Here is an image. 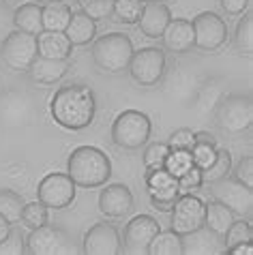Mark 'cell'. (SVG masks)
Instances as JSON below:
<instances>
[{
	"label": "cell",
	"instance_id": "1",
	"mask_svg": "<svg viewBox=\"0 0 253 255\" xmlns=\"http://www.w3.org/2000/svg\"><path fill=\"white\" fill-rule=\"evenodd\" d=\"M50 114L60 129L84 131L97 116V97L88 84H65L54 93L50 101Z\"/></svg>",
	"mask_w": 253,
	"mask_h": 255
},
{
	"label": "cell",
	"instance_id": "2",
	"mask_svg": "<svg viewBox=\"0 0 253 255\" xmlns=\"http://www.w3.org/2000/svg\"><path fill=\"white\" fill-rule=\"evenodd\" d=\"M67 174L82 189H97L112 178V161L97 146H77L67 159Z\"/></svg>",
	"mask_w": 253,
	"mask_h": 255
},
{
	"label": "cell",
	"instance_id": "3",
	"mask_svg": "<svg viewBox=\"0 0 253 255\" xmlns=\"http://www.w3.org/2000/svg\"><path fill=\"white\" fill-rule=\"evenodd\" d=\"M135 47L129 34L125 32H108L103 37L95 39L90 45V58L95 67L103 73H123L129 67V60Z\"/></svg>",
	"mask_w": 253,
	"mask_h": 255
},
{
	"label": "cell",
	"instance_id": "4",
	"mask_svg": "<svg viewBox=\"0 0 253 255\" xmlns=\"http://www.w3.org/2000/svg\"><path fill=\"white\" fill-rule=\"evenodd\" d=\"M215 125L232 137L245 135L253 125V101L249 93H226L213 112Z\"/></svg>",
	"mask_w": 253,
	"mask_h": 255
},
{
	"label": "cell",
	"instance_id": "5",
	"mask_svg": "<svg viewBox=\"0 0 253 255\" xmlns=\"http://www.w3.org/2000/svg\"><path fill=\"white\" fill-rule=\"evenodd\" d=\"M150 133H152V123L144 112L125 110L112 123L110 137L123 150H139L150 141Z\"/></svg>",
	"mask_w": 253,
	"mask_h": 255
},
{
	"label": "cell",
	"instance_id": "6",
	"mask_svg": "<svg viewBox=\"0 0 253 255\" xmlns=\"http://www.w3.org/2000/svg\"><path fill=\"white\" fill-rule=\"evenodd\" d=\"M204 80H206V73H204L202 69L193 67V65L176 62L174 67L165 69L159 86H161V93L167 99H172V101H176V103L191 105L193 97L200 90Z\"/></svg>",
	"mask_w": 253,
	"mask_h": 255
},
{
	"label": "cell",
	"instance_id": "7",
	"mask_svg": "<svg viewBox=\"0 0 253 255\" xmlns=\"http://www.w3.org/2000/svg\"><path fill=\"white\" fill-rule=\"evenodd\" d=\"M26 253L30 255H73L80 247L65 228L56 223H45L30 230L26 236Z\"/></svg>",
	"mask_w": 253,
	"mask_h": 255
},
{
	"label": "cell",
	"instance_id": "8",
	"mask_svg": "<svg viewBox=\"0 0 253 255\" xmlns=\"http://www.w3.org/2000/svg\"><path fill=\"white\" fill-rule=\"evenodd\" d=\"M165 69H167V52L157 45L135 49L129 60V67H126L131 80L144 88L159 86Z\"/></svg>",
	"mask_w": 253,
	"mask_h": 255
},
{
	"label": "cell",
	"instance_id": "9",
	"mask_svg": "<svg viewBox=\"0 0 253 255\" xmlns=\"http://www.w3.org/2000/svg\"><path fill=\"white\" fill-rule=\"evenodd\" d=\"M37 103L32 95L22 88L0 90V127L4 129H24L34 120Z\"/></svg>",
	"mask_w": 253,
	"mask_h": 255
},
{
	"label": "cell",
	"instance_id": "10",
	"mask_svg": "<svg viewBox=\"0 0 253 255\" xmlns=\"http://www.w3.org/2000/svg\"><path fill=\"white\" fill-rule=\"evenodd\" d=\"M37 56H39L37 34H30L15 28L0 43V60H2V65L11 71H17V73H26Z\"/></svg>",
	"mask_w": 253,
	"mask_h": 255
},
{
	"label": "cell",
	"instance_id": "11",
	"mask_svg": "<svg viewBox=\"0 0 253 255\" xmlns=\"http://www.w3.org/2000/svg\"><path fill=\"white\" fill-rule=\"evenodd\" d=\"M208 191L213 195V200L221 202L223 206H228L236 217L249 219L253 212V191L249 185H245L232 174L223 176V178L215 180L208 185Z\"/></svg>",
	"mask_w": 253,
	"mask_h": 255
},
{
	"label": "cell",
	"instance_id": "12",
	"mask_svg": "<svg viewBox=\"0 0 253 255\" xmlns=\"http://www.w3.org/2000/svg\"><path fill=\"white\" fill-rule=\"evenodd\" d=\"M193 26V47L200 52H217L228 43V24L215 11H202L191 19Z\"/></svg>",
	"mask_w": 253,
	"mask_h": 255
},
{
	"label": "cell",
	"instance_id": "13",
	"mask_svg": "<svg viewBox=\"0 0 253 255\" xmlns=\"http://www.w3.org/2000/svg\"><path fill=\"white\" fill-rule=\"evenodd\" d=\"M161 232V225L150 215H139L126 221L123 230V253L129 255H146L152 238Z\"/></svg>",
	"mask_w": 253,
	"mask_h": 255
},
{
	"label": "cell",
	"instance_id": "14",
	"mask_svg": "<svg viewBox=\"0 0 253 255\" xmlns=\"http://www.w3.org/2000/svg\"><path fill=\"white\" fill-rule=\"evenodd\" d=\"M37 200L50 210H62L71 206L75 200V182L69 178V174L62 172L47 174L37 187Z\"/></svg>",
	"mask_w": 253,
	"mask_h": 255
},
{
	"label": "cell",
	"instance_id": "15",
	"mask_svg": "<svg viewBox=\"0 0 253 255\" xmlns=\"http://www.w3.org/2000/svg\"><path fill=\"white\" fill-rule=\"evenodd\" d=\"M204 225V200L193 193H182L170 208V230L187 234Z\"/></svg>",
	"mask_w": 253,
	"mask_h": 255
},
{
	"label": "cell",
	"instance_id": "16",
	"mask_svg": "<svg viewBox=\"0 0 253 255\" xmlns=\"http://www.w3.org/2000/svg\"><path fill=\"white\" fill-rule=\"evenodd\" d=\"M82 253L86 255H121L123 253V238L116 225L112 223H95L84 234Z\"/></svg>",
	"mask_w": 253,
	"mask_h": 255
},
{
	"label": "cell",
	"instance_id": "17",
	"mask_svg": "<svg viewBox=\"0 0 253 255\" xmlns=\"http://www.w3.org/2000/svg\"><path fill=\"white\" fill-rule=\"evenodd\" d=\"M135 200H133L131 189L123 185V182H112L105 185L99 193V210L101 215L110 219H125L133 212Z\"/></svg>",
	"mask_w": 253,
	"mask_h": 255
},
{
	"label": "cell",
	"instance_id": "18",
	"mask_svg": "<svg viewBox=\"0 0 253 255\" xmlns=\"http://www.w3.org/2000/svg\"><path fill=\"white\" fill-rule=\"evenodd\" d=\"M223 251V236L208 230L206 225L180 234V255H219Z\"/></svg>",
	"mask_w": 253,
	"mask_h": 255
},
{
	"label": "cell",
	"instance_id": "19",
	"mask_svg": "<svg viewBox=\"0 0 253 255\" xmlns=\"http://www.w3.org/2000/svg\"><path fill=\"white\" fill-rule=\"evenodd\" d=\"M69 71H71V58H43V56H37L26 73L39 86H54V84L65 80Z\"/></svg>",
	"mask_w": 253,
	"mask_h": 255
},
{
	"label": "cell",
	"instance_id": "20",
	"mask_svg": "<svg viewBox=\"0 0 253 255\" xmlns=\"http://www.w3.org/2000/svg\"><path fill=\"white\" fill-rule=\"evenodd\" d=\"M161 45L170 54H187L193 49V26L187 17H172L161 34Z\"/></svg>",
	"mask_w": 253,
	"mask_h": 255
},
{
	"label": "cell",
	"instance_id": "21",
	"mask_svg": "<svg viewBox=\"0 0 253 255\" xmlns=\"http://www.w3.org/2000/svg\"><path fill=\"white\" fill-rule=\"evenodd\" d=\"M172 19V11L165 2H144V9L139 13V19H137V26H139V32L148 39H161L165 26L170 24Z\"/></svg>",
	"mask_w": 253,
	"mask_h": 255
},
{
	"label": "cell",
	"instance_id": "22",
	"mask_svg": "<svg viewBox=\"0 0 253 255\" xmlns=\"http://www.w3.org/2000/svg\"><path fill=\"white\" fill-rule=\"evenodd\" d=\"M226 95V84L221 82V77H213V80H204V84L200 86V90L195 93L193 101H191V108L195 110V114L200 118H206V116H213L215 108L219 105V101Z\"/></svg>",
	"mask_w": 253,
	"mask_h": 255
},
{
	"label": "cell",
	"instance_id": "23",
	"mask_svg": "<svg viewBox=\"0 0 253 255\" xmlns=\"http://www.w3.org/2000/svg\"><path fill=\"white\" fill-rule=\"evenodd\" d=\"M65 37L71 41L73 47L90 45L97 37V22L84 11H71V19L65 28Z\"/></svg>",
	"mask_w": 253,
	"mask_h": 255
},
{
	"label": "cell",
	"instance_id": "24",
	"mask_svg": "<svg viewBox=\"0 0 253 255\" xmlns=\"http://www.w3.org/2000/svg\"><path fill=\"white\" fill-rule=\"evenodd\" d=\"M73 49L75 47L65 37V32L41 30L37 34V52L43 58H71Z\"/></svg>",
	"mask_w": 253,
	"mask_h": 255
},
{
	"label": "cell",
	"instance_id": "25",
	"mask_svg": "<svg viewBox=\"0 0 253 255\" xmlns=\"http://www.w3.org/2000/svg\"><path fill=\"white\" fill-rule=\"evenodd\" d=\"M234 219L238 217L228 206H223L221 202H217V200L204 202V225L208 230H213L215 234L223 236L230 230V225L234 223Z\"/></svg>",
	"mask_w": 253,
	"mask_h": 255
},
{
	"label": "cell",
	"instance_id": "26",
	"mask_svg": "<svg viewBox=\"0 0 253 255\" xmlns=\"http://www.w3.org/2000/svg\"><path fill=\"white\" fill-rule=\"evenodd\" d=\"M13 26L17 30L39 34L43 30V22H41V4L34 0H26V2L17 4L13 11Z\"/></svg>",
	"mask_w": 253,
	"mask_h": 255
},
{
	"label": "cell",
	"instance_id": "27",
	"mask_svg": "<svg viewBox=\"0 0 253 255\" xmlns=\"http://www.w3.org/2000/svg\"><path fill=\"white\" fill-rule=\"evenodd\" d=\"M71 19V6L67 2H47L41 6V22L43 30L50 32H65V28Z\"/></svg>",
	"mask_w": 253,
	"mask_h": 255
},
{
	"label": "cell",
	"instance_id": "28",
	"mask_svg": "<svg viewBox=\"0 0 253 255\" xmlns=\"http://www.w3.org/2000/svg\"><path fill=\"white\" fill-rule=\"evenodd\" d=\"M234 49L238 54L251 56L253 52V13L245 11L234 30Z\"/></svg>",
	"mask_w": 253,
	"mask_h": 255
},
{
	"label": "cell",
	"instance_id": "29",
	"mask_svg": "<svg viewBox=\"0 0 253 255\" xmlns=\"http://www.w3.org/2000/svg\"><path fill=\"white\" fill-rule=\"evenodd\" d=\"M24 208V197L13 189H0V217H4L11 225L19 223V215Z\"/></svg>",
	"mask_w": 253,
	"mask_h": 255
},
{
	"label": "cell",
	"instance_id": "30",
	"mask_svg": "<svg viewBox=\"0 0 253 255\" xmlns=\"http://www.w3.org/2000/svg\"><path fill=\"white\" fill-rule=\"evenodd\" d=\"M232 154L230 150H226V148H217V157L215 161L210 163V165L206 169H202V182L204 185H210V182L219 180L223 178V176H228L232 172Z\"/></svg>",
	"mask_w": 253,
	"mask_h": 255
},
{
	"label": "cell",
	"instance_id": "31",
	"mask_svg": "<svg viewBox=\"0 0 253 255\" xmlns=\"http://www.w3.org/2000/svg\"><path fill=\"white\" fill-rule=\"evenodd\" d=\"M148 255H180V234H176L174 230H161L152 238Z\"/></svg>",
	"mask_w": 253,
	"mask_h": 255
},
{
	"label": "cell",
	"instance_id": "32",
	"mask_svg": "<svg viewBox=\"0 0 253 255\" xmlns=\"http://www.w3.org/2000/svg\"><path fill=\"white\" fill-rule=\"evenodd\" d=\"M19 221H22V225H26L28 230L45 225V223H50V208H47L45 204H41L39 200L37 202H24Z\"/></svg>",
	"mask_w": 253,
	"mask_h": 255
},
{
	"label": "cell",
	"instance_id": "33",
	"mask_svg": "<svg viewBox=\"0 0 253 255\" xmlns=\"http://www.w3.org/2000/svg\"><path fill=\"white\" fill-rule=\"evenodd\" d=\"M142 9H144L142 0H114L112 17L121 24H137Z\"/></svg>",
	"mask_w": 253,
	"mask_h": 255
},
{
	"label": "cell",
	"instance_id": "34",
	"mask_svg": "<svg viewBox=\"0 0 253 255\" xmlns=\"http://www.w3.org/2000/svg\"><path fill=\"white\" fill-rule=\"evenodd\" d=\"M167 154H170V146H167V141H150V144H146L144 154H142L146 172H152V169L163 167Z\"/></svg>",
	"mask_w": 253,
	"mask_h": 255
},
{
	"label": "cell",
	"instance_id": "35",
	"mask_svg": "<svg viewBox=\"0 0 253 255\" xmlns=\"http://www.w3.org/2000/svg\"><path fill=\"white\" fill-rule=\"evenodd\" d=\"M253 240V228H251V221L249 219H234V223L230 225V230L223 234V245L226 249L236 243H251Z\"/></svg>",
	"mask_w": 253,
	"mask_h": 255
},
{
	"label": "cell",
	"instance_id": "36",
	"mask_svg": "<svg viewBox=\"0 0 253 255\" xmlns=\"http://www.w3.org/2000/svg\"><path fill=\"white\" fill-rule=\"evenodd\" d=\"M26 253V236L19 223L11 225V232L4 240H0V255H24Z\"/></svg>",
	"mask_w": 253,
	"mask_h": 255
},
{
	"label": "cell",
	"instance_id": "37",
	"mask_svg": "<svg viewBox=\"0 0 253 255\" xmlns=\"http://www.w3.org/2000/svg\"><path fill=\"white\" fill-rule=\"evenodd\" d=\"M191 165H193L191 150H172V148H170V154H167V159L163 163V167L174 176V178H180Z\"/></svg>",
	"mask_w": 253,
	"mask_h": 255
},
{
	"label": "cell",
	"instance_id": "38",
	"mask_svg": "<svg viewBox=\"0 0 253 255\" xmlns=\"http://www.w3.org/2000/svg\"><path fill=\"white\" fill-rule=\"evenodd\" d=\"M178 185V178L167 172L165 167H159V169H152V172H146V189L150 191H161V189H170V187H176Z\"/></svg>",
	"mask_w": 253,
	"mask_h": 255
},
{
	"label": "cell",
	"instance_id": "39",
	"mask_svg": "<svg viewBox=\"0 0 253 255\" xmlns=\"http://www.w3.org/2000/svg\"><path fill=\"white\" fill-rule=\"evenodd\" d=\"M217 144H208V141H195L193 148H191V159H193V165H198L200 169H206L210 163L215 161L217 157Z\"/></svg>",
	"mask_w": 253,
	"mask_h": 255
},
{
	"label": "cell",
	"instance_id": "40",
	"mask_svg": "<svg viewBox=\"0 0 253 255\" xmlns=\"http://www.w3.org/2000/svg\"><path fill=\"white\" fill-rule=\"evenodd\" d=\"M180 193V187H170V189H161V191H150V206L157 208L159 212H170V208L174 206L176 197Z\"/></svg>",
	"mask_w": 253,
	"mask_h": 255
},
{
	"label": "cell",
	"instance_id": "41",
	"mask_svg": "<svg viewBox=\"0 0 253 255\" xmlns=\"http://www.w3.org/2000/svg\"><path fill=\"white\" fill-rule=\"evenodd\" d=\"M195 144V131L187 129V127H180V129L172 131L170 137H167V146L172 150H191Z\"/></svg>",
	"mask_w": 253,
	"mask_h": 255
},
{
	"label": "cell",
	"instance_id": "42",
	"mask_svg": "<svg viewBox=\"0 0 253 255\" xmlns=\"http://www.w3.org/2000/svg\"><path fill=\"white\" fill-rule=\"evenodd\" d=\"M112 6H114V0H86L82 11L95 22H101V19L112 17Z\"/></svg>",
	"mask_w": 253,
	"mask_h": 255
},
{
	"label": "cell",
	"instance_id": "43",
	"mask_svg": "<svg viewBox=\"0 0 253 255\" xmlns=\"http://www.w3.org/2000/svg\"><path fill=\"white\" fill-rule=\"evenodd\" d=\"M234 178H238L245 185L253 187V157L251 154H245V157L238 159L236 165H232V172H230Z\"/></svg>",
	"mask_w": 253,
	"mask_h": 255
},
{
	"label": "cell",
	"instance_id": "44",
	"mask_svg": "<svg viewBox=\"0 0 253 255\" xmlns=\"http://www.w3.org/2000/svg\"><path fill=\"white\" fill-rule=\"evenodd\" d=\"M178 187H180V191H193V189L204 187V182H202V169L198 165H191L178 178Z\"/></svg>",
	"mask_w": 253,
	"mask_h": 255
},
{
	"label": "cell",
	"instance_id": "45",
	"mask_svg": "<svg viewBox=\"0 0 253 255\" xmlns=\"http://www.w3.org/2000/svg\"><path fill=\"white\" fill-rule=\"evenodd\" d=\"M249 4H251V0H219V6H221V11L226 13V15H243L245 11L249 9Z\"/></svg>",
	"mask_w": 253,
	"mask_h": 255
},
{
	"label": "cell",
	"instance_id": "46",
	"mask_svg": "<svg viewBox=\"0 0 253 255\" xmlns=\"http://www.w3.org/2000/svg\"><path fill=\"white\" fill-rule=\"evenodd\" d=\"M223 253H228V255H251L253 253V240L251 243H236V245L228 247Z\"/></svg>",
	"mask_w": 253,
	"mask_h": 255
},
{
	"label": "cell",
	"instance_id": "47",
	"mask_svg": "<svg viewBox=\"0 0 253 255\" xmlns=\"http://www.w3.org/2000/svg\"><path fill=\"white\" fill-rule=\"evenodd\" d=\"M195 141H208V144H217V139L210 135L208 131H195Z\"/></svg>",
	"mask_w": 253,
	"mask_h": 255
},
{
	"label": "cell",
	"instance_id": "48",
	"mask_svg": "<svg viewBox=\"0 0 253 255\" xmlns=\"http://www.w3.org/2000/svg\"><path fill=\"white\" fill-rule=\"evenodd\" d=\"M11 232V223L6 221L4 217H0V240H4L6 238V234Z\"/></svg>",
	"mask_w": 253,
	"mask_h": 255
},
{
	"label": "cell",
	"instance_id": "49",
	"mask_svg": "<svg viewBox=\"0 0 253 255\" xmlns=\"http://www.w3.org/2000/svg\"><path fill=\"white\" fill-rule=\"evenodd\" d=\"M22 2H26V0H0V4H2V6H17Z\"/></svg>",
	"mask_w": 253,
	"mask_h": 255
},
{
	"label": "cell",
	"instance_id": "50",
	"mask_svg": "<svg viewBox=\"0 0 253 255\" xmlns=\"http://www.w3.org/2000/svg\"><path fill=\"white\" fill-rule=\"evenodd\" d=\"M39 4H47V2H69V0H34Z\"/></svg>",
	"mask_w": 253,
	"mask_h": 255
},
{
	"label": "cell",
	"instance_id": "51",
	"mask_svg": "<svg viewBox=\"0 0 253 255\" xmlns=\"http://www.w3.org/2000/svg\"><path fill=\"white\" fill-rule=\"evenodd\" d=\"M142 2H167V0H142Z\"/></svg>",
	"mask_w": 253,
	"mask_h": 255
},
{
	"label": "cell",
	"instance_id": "52",
	"mask_svg": "<svg viewBox=\"0 0 253 255\" xmlns=\"http://www.w3.org/2000/svg\"><path fill=\"white\" fill-rule=\"evenodd\" d=\"M0 9H2V4H0Z\"/></svg>",
	"mask_w": 253,
	"mask_h": 255
}]
</instances>
